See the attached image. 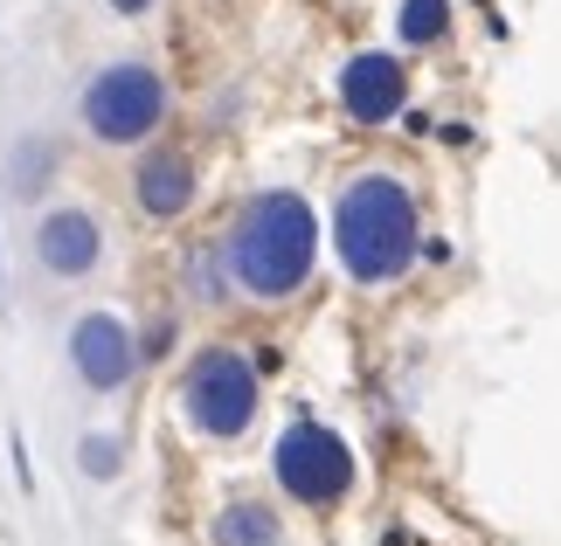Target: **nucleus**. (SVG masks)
Returning a JSON list of instances; mask_svg holds the SVG:
<instances>
[{"label":"nucleus","mask_w":561,"mask_h":546,"mask_svg":"<svg viewBox=\"0 0 561 546\" xmlns=\"http://www.w3.org/2000/svg\"><path fill=\"white\" fill-rule=\"evenodd\" d=\"M319 214L306 194L291 187H264L236 208V222L222 235V270H229V291L250 298V304H285L312 283L319 270Z\"/></svg>","instance_id":"f257e3e1"},{"label":"nucleus","mask_w":561,"mask_h":546,"mask_svg":"<svg viewBox=\"0 0 561 546\" xmlns=\"http://www.w3.org/2000/svg\"><path fill=\"white\" fill-rule=\"evenodd\" d=\"M333 256L360 291H381V283H402L423 256V208L409 181L396 166H360L340 181L333 194Z\"/></svg>","instance_id":"f03ea898"},{"label":"nucleus","mask_w":561,"mask_h":546,"mask_svg":"<svg viewBox=\"0 0 561 546\" xmlns=\"http://www.w3.org/2000/svg\"><path fill=\"white\" fill-rule=\"evenodd\" d=\"M264 415V374L243 346H202L181 374V422L202 443H243Z\"/></svg>","instance_id":"7ed1b4c3"},{"label":"nucleus","mask_w":561,"mask_h":546,"mask_svg":"<svg viewBox=\"0 0 561 546\" xmlns=\"http://www.w3.org/2000/svg\"><path fill=\"white\" fill-rule=\"evenodd\" d=\"M167 77L153 70L146 56H118V62H104V70L77 91V118H83V132H91L98 146H118V152H133V146H153L160 139V125H167Z\"/></svg>","instance_id":"20e7f679"},{"label":"nucleus","mask_w":561,"mask_h":546,"mask_svg":"<svg viewBox=\"0 0 561 546\" xmlns=\"http://www.w3.org/2000/svg\"><path fill=\"white\" fill-rule=\"evenodd\" d=\"M271 477H277V491L291 498V506H312V512H333L340 498L354 491V450H347V435L327 429V422H291L285 435H277V450H271Z\"/></svg>","instance_id":"39448f33"},{"label":"nucleus","mask_w":561,"mask_h":546,"mask_svg":"<svg viewBox=\"0 0 561 546\" xmlns=\"http://www.w3.org/2000/svg\"><path fill=\"white\" fill-rule=\"evenodd\" d=\"M62 353H70V374L91 387V395H118V387H133L139 360H146L139 353V333L118 312H83V318H70Z\"/></svg>","instance_id":"423d86ee"},{"label":"nucleus","mask_w":561,"mask_h":546,"mask_svg":"<svg viewBox=\"0 0 561 546\" xmlns=\"http://www.w3.org/2000/svg\"><path fill=\"white\" fill-rule=\"evenodd\" d=\"M104 264V214L98 208H42L35 222V270L56 283H83Z\"/></svg>","instance_id":"0eeeda50"},{"label":"nucleus","mask_w":561,"mask_h":546,"mask_svg":"<svg viewBox=\"0 0 561 546\" xmlns=\"http://www.w3.org/2000/svg\"><path fill=\"white\" fill-rule=\"evenodd\" d=\"M202 194V173H194L187 146H146L133 160V208L146 222H181Z\"/></svg>","instance_id":"6e6552de"},{"label":"nucleus","mask_w":561,"mask_h":546,"mask_svg":"<svg viewBox=\"0 0 561 546\" xmlns=\"http://www.w3.org/2000/svg\"><path fill=\"white\" fill-rule=\"evenodd\" d=\"M409 104V70L388 49H368L340 70V112L354 125H396Z\"/></svg>","instance_id":"1a4fd4ad"},{"label":"nucleus","mask_w":561,"mask_h":546,"mask_svg":"<svg viewBox=\"0 0 561 546\" xmlns=\"http://www.w3.org/2000/svg\"><path fill=\"white\" fill-rule=\"evenodd\" d=\"M56 173H62V146L49 132H21L8 146V160H0V194H14V201H42V194L56 187Z\"/></svg>","instance_id":"9d476101"},{"label":"nucleus","mask_w":561,"mask_h":546,"mask_svg":"<svg viewBox=\"0 0 561 546\" xmlns=\"http://www.w3.org/2000/svg\"><path fill=\"white\" fill-rule=\"evenodd\" d=\"M215 546H291V539H285V519L264 498H229L215 512Z\"/></svg>","instance_id":"9b49d317"},{"label":"nucleus","mask_w":561,"mask_h":546,"mask_svg":"<svg viewBox=\"0 0 561 546\" xmlns=\"http://www.w3.org/2000/svg\"><path fill=\"white\" fill-rule=\"evenodd\" d=\"M396 35H402V49H437V42L450 35V0H402Z\"/></svg>","instance_id":"f8f14e48"},{"label":"nucleus","mask_w":561,"mask_h":546,"mask_svg":"<svg viewBox=\"0 0 561 546\" xmlns=\"http://www.w3.org/2000/svg\"><path fill=\"white\" fill-rule=\"evenodd\" d=\"M77 471L91 477V485H112V477L125 471V435H112V429H91L77 443Z\"/></svg>","instance_id":"ddd939ff"},{"label":"nucleus","mask_w":561,"mask_h":546,"mask_svg":"<svg viewBox=\"0 0 561 546\" xmlns=\"http://www.w3.org/2000/svg\"><path fill=\"white\" fill-rule=\"evenodd\" d=\"M104 8H112V14H125V21H139L146 8H160V0H104Z\"/></svg>","instance_id":"4468645a"},{"label":"nucleus","mask_w":561,"mask_h":546,"mask_svg":"<svg viewBox=\"0 0 561 546\" xmlns=\"http://www.w3.org/2000/svg\"><path fill=\"white\" fill-rule=\"evenodd\" d=\"M0 312H8V270H0Z\"/></svg>","instance_id":"2eb2a0df"}]
</instances>
